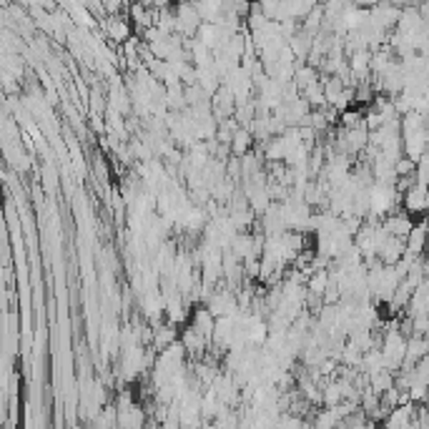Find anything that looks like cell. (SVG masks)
<instances>
[{
	"label": "cell",
	"instance_id": "4",
	"mask_svg": "<svg viewBox=\"0 0 429 429\" xmlns=\"http://www.w3.org/2000/svg\"><path fill=\"white\" fill-rule=\"evenodd\" d=\"M427 241H429L427 223H422V226H414L412 233L407 236V254L414 256V259H422V254L427 251Z\"/></svg>",
	"mask_w": 429,
	"mask_h": 429
},
{
	"label": "cell",
	"instance_id": "3",
	"mask_svg": "<svg viewBox=\"0 0 429 429\" xmlns=\"http://www.w3.org/2000/svg\"><path fill=\"white\" fill-rule=\"evenodd\" d=\"M381 226H384V231H387L389 236L407 238L409 233H412L414 223H412V218H409V213H392V216H387L381 221Z\"/></svg>",
	"mask_w": 429,
	"mask_h": 429
},
{
	"label": "cell",
	"instance_id": "5",
	"mask_svg": "<svg viewBox=\"0 0 429 429\" xmlns=\"http://www.w3.org/2000/svg\"><path fill=\"white\" fill-rule=\"evenodd\" d=\"M103 26H106L111 41H116V43H128V41H131V28H128V23L123 21V18H106V21H103Z\"/></svg>",
	"mask_w": 429,
	"mask_h": 429
},
{
	"label": "cell",
	"instance_id": "1",
	"mask_svg": "<svg viewBox=\"0 0 429 429\" xmlns=\"http://www.w3.org/2000/svg\"><path fill=\"white\" fill-rule=\"evenodd\" d=\"M404 208L407 213H419V211H429V186H412V189L404 194Z\"/></svg>",
	"mask_w": 429,
	"mask_h": 429
},
{
	"label": "cell",
	"instance_id": "2",
	"mask_svg": "<svg viewBox=\"0 0 429 429\" xmlns=\"http://www.w3.org/2000/svg\"><path fill=\"white\" fill-rule=\"evenodd\" d=\"M118 429H143L141 407H136V404H131L128 399H123V404L118 407Z\"/></svg>",
	"mask_w": 429,
	"mask_h": 429
},
{
	"label": "cell",
	"instance_id": "6",
	"mask_svg": "<svg viewBox=\"0 0 429 429\" xmlns=\"http://www.w3.org/2000/svg\"><path fill=\"white\" fill-rule=\"evenodd\" d=\"M231 141H233V151H236V154H244L251 143V133L249 131H236L231 136Z\"/></svg>",
	"mask_w": 429,
	"mask_h": 429
}]
</instances>
